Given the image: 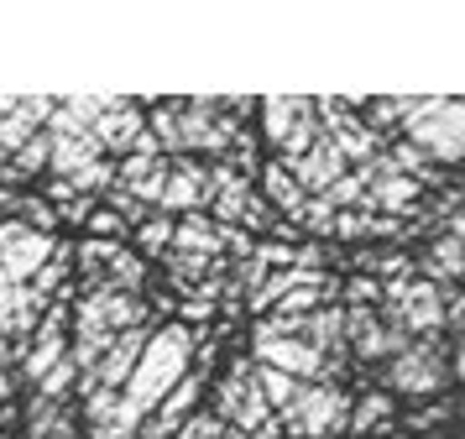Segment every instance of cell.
<instances>
[{
    "label": "cell",
    "mask_w": 465,
    "mask_h": 439,
    "mask_svg": "<svg viewBox=\"0 0 465 439\" xmlns=\"http://www.w3.org/2000/svg\"><path fill=\"white\" fill-rule=\"evenodd\" d=\"M189 361H193V334L183 324H163L157 334H147V351H142L126 393H121V408L136 418L157 414V403L189 376Z\"/></svg>",
    "instance_id": "obj_1"
},
{
    "label": "cell",
    "mask_w": 465,
    "mask_h": 439,
    "mask_svg": "<svg viewBox=\"0 0 465 439\" xmlns=\"http://www.w3.org/2000/svg\"><path fill=\"white\" fill-rule=\"evenodd\" d=\"M351 424V393H340L330 382H303L298 397L282 408V429L293 439H330Z\"/></svg>",
    "instance_id": "obj_2"
},
{
    "label": "cell",
    "mask_w": 465,
    "mask_h": 439,
    "mask_svg": "<svg viewBox=\"0 0 465 439\" xmlns=\"http://www.w3.org/2000/svg\"><path fill=\"white\" fill-rule=\"evenodd\" d=\"M408 142L419 146L429 163H465V100H444L440 95L434 115L408 125Z\"/></svg>",
    "instance_id": "obj_3"
},
{
    "label": "cell",
    "mask_w": 465,
    "mask_h": 439,
    "mask_svg": "<svg viewBox=\"0 0 465 439\" xmlns=\"http://www.w3.org/2000/svg\"><path fill=\"white\" fill-rule=\"evenodd\" d=\"M262 125H267V142L282 146V163H298L324 136L319 115H314V100H267L262 105Z\"/></svg>",
    "instance_id": "obj_4"
},
{
    "label": "cell",
    "mask_w": 465,
    "mask_h": 439,
    "mask_svg": "<svg viewBox=\"0 0 465 439\" xmlns=\"http://www.w3.org/2000/svg\"><path fill=\"white\" fill-rule=\"evenodd\" d=\"M444 376H450V366H444V355L434 340H413L402 355L387 361V387L392 393H408V397H434L444 387Z\"/></svg>",
    "instance_id": "obj_5"
},
{
    "label": "cell",
    "mask_w": 465,
    "mask_h": 439,
    "mask_svg": "<svg viewBox=\"0 0 465 439\" xmlns=\"http://www.w3.org/2000/svg\"><path fill=\"white\" fill-rule=\"evenodd\" d=\"M47 256H53V241H47L43 230L22 225V220H5V225H0V267L11 272L16 288L47 267Z\"/></svg>",
    "instance_id": "obj_6"
},
{
    "label": "cell",
    "mask_w": 465,
    "mask_h": 439,
    "mask_svg": "<svg viewBox=\"0 0 465 439\" xmlns=\"http://www.w3.org/2000/svg\"><path fill=\"white\" fill-rule=\"evenodd\" d=\"M256 345V361L262 366H272V372H288L293 382H314V376H324V355L309 345V340H298V334H252Z\"/></svg>",
    "instance_id": "obj_7"
},
{
    "label": "cell",
    "mask_w": 465,
    "mask_h": 439,
    "mask_svg": "<svg viewBox=\"0 0 465 439\" xmlns=\"http://www.w3.org/2000/svg\"><path fill=\"white\" fill-rule=\"evenodd\" d=\"M387 324H398L408 334H440L444 330V293L434 283H408L387 309Z\"/></svg>",
    "instance_id": "obj_8"
},
{
    "label": "cell",
    "mask_w": 465,
    "mask_h": 439,
    "mask_svg": "<svg viewBox=\"0 0 465 439\" xmlns=\"http://www.w3.org/2000/svg\"><path fill=\"white\" fill-rule=\"evenodd\" d=\"M142 351H147V330L136 324V330H121L115 340H110V351L100 355V366L89 372V387H105V393H121L131 382V372H136V361H142Z\"/></svg>",
    "instance_id": "obj_9"
},
{
    "label": "cell",
    "mask_w": 465,
    "mask_h": 439,
    "mask_svg": "<svg viewBox=\"0 0 465 439\" xmlns=\"http://www.w3.org/2000/svg\"><path fill=\"white\" fill-rule=\"evenodd\" d=\"M282 167H288V173H293V184L303 188V194H314V199H324V194L345 178V157L335 152V142H330V136H319V142L309 146L298 163H282Z\"/></svg>",
    "instance_id": "obj_10"
},
{
    "label": "cell",
    "mask_w": 465,
    "mask_h": 439,
    "mask_svg": "<svg viewBox=\"0 0 465 439\" xmlns=\"http://www.w3.org/2000/svg\"><path fill=\"white\" fill-rule=\"evenodd\" d=\"M100 152H105V146L94 142V131H89V136H53V157H47V167L64 173V184H74V178H84L89 167L100 163Z\"/></svg>",
    "instance_id": "obj_11"
},
{
    "label": "cell",
    "mask_w": 465,
    "mask_h": 439,
    "mask_svg": "<svg viewBox=\"0 0 465 439\" xmlns=\"http://www.w3.org/2000/svg\"><path fill=\"white\" fill-rule=\"evenodd\" d=\"M210 199V178L199 173L193 163H178V167H168V184H163V199L157 205L163 209H199Z\"/></svg>",
    "instance_id": "obj_12"
},
{
    "label": "cell",
    "mask_w": 465,
    "mask_h": 439,
    "mask_svg": "<svg viewBox=\"0 0 465 439\" xmlns=\"http://www.w3.org/2000/svg\"><path fill=\"white\" fill-rule=\"evenodd\" d=\"M455 277H465V241L434 235V246H429V256H423V283L444 288V283H455Z\"/></svg>",
    "instance_id": "obj_13"
},
{
    "label": "cell",
    "mask_w": 465,
    "mask_h": 439,
    "mask_svg": "<svg viewBox=\"0 0 465 439\" xmlns=\"http://www.w3.org/2000/svg\"><path fill=\"white\" fill-rule=\"evenodd\" d=\"M303 340L314 345L324 361H330V351H345V309H314L309 319H303Z\"/></svg>",
    "instance_id": "obj_14"
},
{
    "label": "cell",
    "mask_w": 465,
    "mask_h": 439,
    "mask_svg": "<svg viewBox=\"0 0 465 439\" xmlns=\"http://www.w3.org/2000/svg\"><path fill=\"white\" fill-rule=\"evenodd\" d=\"M173 246L204 262V256H214V251H220V225H210L204 215H189L183 225H173Z\"/></svg>",
    "instance_id": "obj_15"
},
{
    "label": "cell",
    "mask_w": 465,
    "mask_h": 439,
    "mask_svg": "<svg viewBox=\"0 0 465 439\" xmlns=\"http://www.w3.org/2000/svg\"><path fill=\"white\" fill-rule=\"evenodd\" d=\"M262 184H267V199H272L277 209H282V215H303V205H309V194H303V188L293 184V173H288V167L282 163H267V173H262Z\"/></svg>",
    "instance_id": "obj_16"
},
{
    "label": "cell",
    "mask_w": 465,
    "mask_h": 439,
    "mask_svg": "<svg viewBox=\"0 0 465 439\" xmlns=\"http://www.w3.org/2000/svg\"><path fill=\"white\" fill-rule=\"evenodd\" d=\"M64 351H68V340L58 334V324H47V334L37 340V351L26 355V376H32V382H43V376L64 361Z\"/></svg>",
    "instance_id": "obj_17"
},
{
    "label": "cell",
    "mask_w": 465,
    "mask_h": 439,
    "mask_svg": "<svg viewBox=\"0 0 465 439\" xmlns=\"http://www.w3.org/2000/svg\"><path fill=\"white\" fill-rule=\"evenodd\" d=\"M298 387H303V382H293L288 372H272V366H256V393L267 397V408H277V414H282V408H288V403L298 397Z\"/></svg>",
    "instance_id": "obj_18"
},
{
    "label": "cell",
    "mask_w": 465,
    "mask_h": 439,
    "mask_svg": "<svg viewBox=\"0 0 465 439\" xmlns=\"http://www.w3.org/2000/svg\"><path fill=\"white\" fill-rule=\"evenodd\" d=\"M387 418H392V393H366L356 408H351V434H371Z\"/></svg>",
    "instance_id": "obj_19"
},
{
    "label": "cell",
    "mask_w": 465,
    "mask_h": 439,
    "mask_svg": "<svg viewBox=\"0 0 465 439\" xmlns=\"http://www.w3.org/2000/svg\"><path fill=\"white\" fill-rule=\"evenodd\" d=\"M47 157H53V136L37 131V136L16 152V167H11V173H37V167H47Z\"/></svg>",
    "instance_id": "obj_20"
},
{
    "label": "cell",
    "mask_w": 465,
    "mask_h": 439,
    "mask_svg": "<svg viewBox=\"0 0 465 439\" xmlns=\"http://www.w3.org/2000/svg\"><path fill=\"white\" fill-rule=\"evenodd\" d=\"M74 376H79V366H74V361L64 355V361H58V366H53V372L43 376V393H37V397H43V403H58V397H64L68 387H74Z\"/></svg>",
    "instance_id": "obj_21"
},
{
    "label": "cell",
    "mask_w": 465,
    "mask_h": 439,
    "mask_svg": "<svg viewBox=\"0 0 465 439\" xmlns=\"http://www.w3.org/2000/svg\"><path fill=\"white\" fill-rule=\"evenodd\" d=\"M298 220H303V230H314V235H335V205L330 199H309Z\"/></svg>",
    "instance_id": "obj_22"
},
{
    "label": "cell",
    "mask_w": 465,
    "mask_h": 439,
    "mask_svg": "<svg viewBox=\"0 0 465 439\" xmlns=\"http://www.w3.org/2000/svg\"><path fill=\"white\" fill-rule=\"evenodd\" d=\"M335 235H340V241H366V235H371V215L335 209Z\"/></svg>",
    "instance_id": "obj_23"
},
{
    "label": "cell",
    "mask_w": 465,
    "mask_h": 439,
    "mask_svg": "<svg viewBox=\"0 0 465 439\" xmlns=\"http://www.w3.org/2000/svg\"><path fill=\"white\" fill-rule=\"evenodd\" d=\"M220 414H193V418H183L178 424V439H220Z\"/></svg>",
    "instance_id": "obj_24"
},
{
    "label": "cell",
    "mask_w": 465,
    "mask_h": 439,
    "mask_svg": "<svg viewBox=\"0 0 465 439\" xmlns=\"http://www.w3.org/2000/svg\"><path fill=\"white\" fill-rule=\"evenodd\" d=\"M142 246L147 251H163V246H173V225L157 215V220H142Z\"/></svg>",
    "instance_id": "obj_25"
},
{
    "label": "cell",
    "mask_w": 465,
    "mask_h": 439,
    "mask_svg": "<svg viewBox=\"0 0 465 439\" xmlns=\"http://www.w3.org/2000/svg\"><path fill=\"white\" fill-rule=\"evenodd\" d=\"M64 272H68V246H53V256H47V267L37 272V293H47L53 283H58V277H64Z\"/></svg>",
    "instance_id": "obj_26"
},
{
    "label": "cell",
    "mask_w": 465,
    "mask_h": 439,
    "mask_svg": "<svg viewBox=\"0 0 465 439\" xmlns=\"http://www.w3.org/2000/svg\"><path fill=\"white\" fill-rule=\"evenodd\" d=\"M84 225L94 230V235H105V241H115V235H121V230H126V220H121V215H115V209H94V215H89Z\"/></svg>",
    "instance_id": "obj_27"
},
{
    "label": "cell",
    "mask_w": 465,
    "mask_h": 439,
    "mask_svg": "<svg viewBox=\"0 0 465 439\" xmlns=\"http://www.w3.org/2000/svg\"><path fill=\"white\" fill-rule=\"evenodd\" d=\"M252 262H256V267H267V262H277V272H282V267H293V246H277V241H262V246L252 251Z\"/></svg>",
    "instance_id": "obj_28"
},
{
    "label": "cell",
    "mask_w": 465,
    "mask_h": 439,
    "mask_svg": "<svg viewBox=\"0 0 465 439\" xmlns=\"http://www.w3.org/2000/svg\"><path fill=\"white\" fill-rule=\"evenodd\" d=\"M351 309H371V304H377L381 298V288H377V277H356V283H351Z\"/></svg>",
    "instance_id": "obj_29"
},
{
    "label": "cell",
    "mask_w": 465,
    "mask_h": 439,
    "mask_svg": "<svg viewBox=\"0 0 465 439\" xmlns=\"http://www.w3.org/2000/svg\"><path fill=\"white\" fill-rule=\"evenodd\" d=\"M444 293V324L465 330V288H440Z\"/></svg>",
    "instance_id": "obj_30"
},
{
    "label": "cell",
    "mask_w": 465,
    "mask_h": 439,
    "mask_svg": "<svg viewBox=\"0 0 465 439\" xmlns=\"http://www.w3.org/2000/svg\"><path fill=\"white\" fill-rule=\"evenodd\" d=\"M22 304H26V298H22V288L11 283V272L0 267V319H5L11 309H22Z\"/></svg>",
    "instance_id": "obj_31"
},
{
    "label": "cell",
    "mask_w": 465,
    "mask_h": 439,
    "mask_svg": "<svg viewBox=\"0 0 465 439\" xmlns=\"http://www.w3.org/2000/svg\"><path fill=\"white\" fill-rule=\"evenodd\" d=\"M440 418H450V408H444V403H434V408H423V414L413 418V429H434Z\"/></svg>",
    "instance_id": "obj_32"
},
{
    "label": "cell",
    "mask_w": 465,
    "mask_h": 439,
    "mask_svg": "<svg viewBox=\"0 0 465 439\" xmlns=\"http://www.w3.org/2000/svg\"><path fill=\"white\" fill-rule=\"evenodd\" d=\"M252 439H282V429H277V424H267V429H256Z\"/></svg>",
    "instance_id": "obj_33"
},
{
    "label": "cell",
    "mask_w": 465,
    "mask_h": 439,
    "mask_svg": "<svg viewBox=\"0 0 465 439\" xmlns=\"http://www.w3.org/2000/svg\"><path fill=\"white\" fill-rule=\"evenodd\" d=\"M455 376L465 382V340H460V355H455Z\"/></svg>",
    "instance_id": "obj_34"
},
{
    "label": "cell",
    "mask_w": 465,
    "mask_h": 439,
    "mask_svg": "<svg viewBox=\"0 0 465 439\" xmlns=\"http://www.w3.org/2000/svg\"><path fill=\"white\" fill-rule=\"evenodd\" d=\"M5 397H11V382H5V372H0V403H5Z\"/></svg>",
    "instance_id": "obj_35"
},
{
    "label": "cell",
    "mask_w": 465,
    "mask_h": 439,
    "mask_svg": "<svg viewBox=\"0 0 465 439\" xmlns=\"http://www.w3.org/2000/svg\"><path fill=\"white\" fill-rule=\"evenodd\" d=\"M0 163H5V152H0Z\"/></svg>",
    "instance_id": "obj_36"
},
{
    "label": "cell",
    "mask_w": 465,
    "mask_h": 439,
    "mask_svg": "<svg viewBox=\"0 0 465 439\" xmlns=\"http://www.w3.org/2000/svg\"><path fill=\"white\" fill-rule=\"evenodd\" d=\"M434 439H440V434H434Z\"/></svg>",
    "instance_id": "obj_37"
}]
</instances>
